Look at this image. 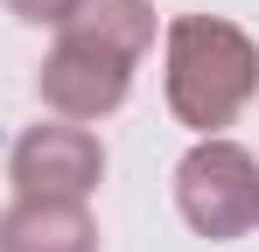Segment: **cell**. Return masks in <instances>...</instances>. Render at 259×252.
<instances>
[{"label": "cell", "instance_id": "1", "mask_svg": "<svg viewBox=\"0 0 259 252\" xmlns=\"http://www.w3.org/2000/svg\"><path fill=\"white\" fill-rule=\"evenodd\" d=\"M161 98L196 140L238 126L259 98V42L224 14H175L161 28Z\"/></svg>", "mask_w": 259, "mask_h": 252}, {"label": "cell", "instance_id": "2", "mask_svg": "<svg viewBox=\"0 0 259 252\" xmlns=\"http://www.w3.org/2000/svg\"><path fill=\"white\" fill-rule=\"evenodd\" d=\"M175 210L210 245H231V238L259 231V154L231 133L196 140L175 161Z\"/></svg>", "mask_w": 259, "mask_h": 252}, {"label": "cell", "instance_id": "3", "mask_svg": "<svg viewBox=\"0 0 259 252\" xmlns=\"http://www.w3.org/2000/svg\"><path fill=\"white\" fill-rule=\"evenodd\" d=\"M105 182V140L70 119H35L7 147V189L14 196H49V203H91Z\"/></svg>", "mask_w": 259, "mask_h": 252}, {"label": "cell", "instance_id": "4", "mask_svg": "<svg viewBox=\"0 0 259 252\" xmlns=\"http://www.w3.org/2000/svg\"><path fill=\"white\" fill-rule=\"evenodd\" d=\"M133 70H140V63L112 56V49H91V42H77V35H56V49H49L42 70H35V98L49 105V119L98 126V119H112L133 98Z\"/></svg>", "mask_w": 259, "mask_h": 252}, {"label": "cell", "instance_id": "5", "mask_svg": "<svg viewBox=\"0 0 259 252\" xmlns=\"http://www.w3.org/2000/svg\"><path fill=\"white\" fill-rule=\"evenodd\" d=\"M0 252H98V217L91 203L14 196L0 210Z\"/></svg>", "mask_w": 259, "mask_h": 252}, {"label": "cell", "instance_id": "6", "mask_svg": "<svg viewBox=\"0 0 259 252\" xmlns=\"http://www.w3.org/2000/svg\"><path fill=\"white\" fill-rule=\"evenodd\" d=\"M56 35H77L91 49H112V56L140 63L154 49V0H77V14Z\"/></svg>", "mask_w": 259, "mask_h": 252}, {"label": "cell", "instance_id": "7", "mask_svg": "<svg viewBox=\"0 0 259 252\" xmlns=\"http://www.w3.org/2000/svg\"><path fill=\"white\" fill-rule=\"evenodd\" d=\"M7 14L28 21V28H63V21L77 14V0H7Z\"/></svg>", "mask_w": 259, "mask_h": 252}]
</instances>
